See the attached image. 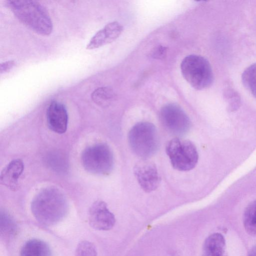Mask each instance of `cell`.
<instances>
[{
	"mask_svg": "<svg viewBox=\"0 0 256 256\" xmlns=\"http://www.w3.org/2000/svg\"><path fill=\"white\" fill-rule=\"evenodd\" d=\"M68 206L66 197L58 188L46 187L36 194L31 202V210L35 218L45 226L55 224L63 220Z\"/></svg>",
	"mask_w": 256,
	"mask_h": 256,
	"instance_id": "obj_1",
	"label": "cell"
},
{
	"mask_svg": "<svg viewBox=\"0 0 256 256\" xmlns=\"http://www.w3.org/2000/svg\"><path fill=\"white\" fill-rule=\"evenodd\" d=\"M7 4L16 17L24 25L42 36L50 34L53 24L47 10L35 0H10Z\"/></svg>",
	"mask_w": 256,
	"mask_h": 256,
	"instance_id": "obj_2",
	"label": "cell"
},
{
	"mask_svg": "<svg viewBox=\"0 0 256 256\" xmlns=\"http://www.w3.org/2000/svg\"><path fill=\"white\" fill-rule=\"evenodd\" d=\"M182 74L194 89L202 90L210 87L214 82V74L209 62L204 57L190 54L180 64Z\"/></svg>",
	"mask_w": 256,
	"mask_h": 256,
	"instance_id": "obj_3",
	"label": "cell"
},
{
	"mask_svg": "<svg viewBox=\"0 0 256 256\" xmlns=\"http://www.w3.org/2000/svg\"><path fill=\"white\" fill-rule=\"evenodd\" d=\"M128 139L132 150L141 158L150 157L158 150V134L155 126L150 122L137 123L130 129Z\"/></svg>",
	"mask_w": 256,
	"mask_h": 256,
	"instance_id": "obj_4",
	"label": "cell"
},
{
	"mask_svg": "<svg viewBox=\"0 0 256 256\" xmlns=\"http://www.w3.org/2000/svg\"><path fill=\"white\" fill-rule=\"evenodd\" d=\"M82 164L89 173L96 176H106L112 172L114 164V156L110 146L98 143L86 148L81 156Z\"/></svg>",
	"mask_w": 256,
	"mask_h": 256,
	"instance_id": "obj_5",
	"label": "cell"
},
{
	"mask_svg": "<svg viewBox=\"0 0 256 256\" xmlns=\"http://www.w3.org/2000/svg\"><path fill=\"white\" fill-rule=\"evenodd\" d=\"M166 152L172 167L179 171H188L196 165L198 154L194 144L190 141L176 138L170 140Z\"/></svg>",
	"mask_w": 256,
	"mask_h": 256,
	"instance_id": "obj_6",
	"label": "cell"
},
{
	"mask_svg": "<svg viewBox=\"0 0 256 256\" xmlns=\"http://www.w3.org/2000/svg\"><path fill=\"white\" fill-rule=\"evenodd\" d=\"M160 118L163 126L176 135L186 134L190 126V121L184 110L178 104H169L160 110Z\"/></svg>",
	"mask_w": 256,
	"mask_h": 256,
	"instance_id": "obj_7",
	"label": "cell"
},
{
	"mask_svg": "<svg viewBox=\"0 0 256 256\" xmlns=\"http://www.w3.org/2000/svg\"><path fill=\"white\" fill-rule=\"evenodd\" d=\"M134 172L139 185L144 192H152L158 186L160 178L154 163L141 160L135 165Z\"/></svg>",
	"mask_w": 256,
	"mask_h": 256,
	"instance_id": "obj_8",
	"label": "cell"
},
{
	"mask_svg": "<svg viewBox=\"0 0 256 256\" xmlns=\"http://www.w3.org/2000/svg\"><path fill=\"white\" fill-rule=\"evenodd\" d=\"M88 220L91 227L100 230H108L116 222L115 216L108 210L106 204L100 200L94 202L90 206Z\"/></svg>",
	"mask_w": 256,
	"mask_h": 256,
	"instance_id": "obj_9",
	"label": "cell"
},
{
	"mask_svg": "<svg viewBox=\"0 0 256 256\" xmlns=\"http://www.w3.org/2000/svg\"><path fill=\"white\" fill-rule=\"evenodd\" d=\"M48 126L53 132L62 134L67 130L68 114L65 106L61 102L52 101L46 111Z\"/></svg>",
	"mask_w": 256,
	"mask_h": 256,
	"instance_id": "obj_10",
	"label": "cell"
},
{
	"mask_svg": "<svg viewBox=\"0 0 256 256\" xmlns=\"http://www.w3.org/2000/svg\"><path fill=\"white\" fill-rule=\"evenodd\" d=\"M122 26L118 22L106 24L97 32L88 42L86 48L92 50L101 47L115 40L122 34Z\"/></svg>",
	"mask_w": 256,
	"mask_h": 256,
	"instance_id": "obj_11",
	"label": "cell"
},
{
	"mask_svg": "<svg viewBox=\"0 0 256 256\" xmlns=\"http://www.w3.org/2000/svg\"><path fill=\"white\" fill-rule=\"evenodd\" d=\"M24 169L23 161L20 158L10 162L2 170L0 182L2 184L12 190H17L18 180Z\"/></svg>",
	"mask_w": 256,
	"mask_h": 256,
	"instance_id": "obj_12",
	"label": "cell"
},
{
	"mask_svg": "<svg viewBox=\"0 0 256 256\" xmlns=\"http://www.w3.org/2000/svg\"><path fill=\"white\" fill-rule=\"evenodd\" d=\"M202 256H228L224 236L216 232L208 236L203 244Z\"/></svg>",
	"mask_w": 256,
	"mask_h": 256,
	"instance_id": "obj_13",
	"label": "cell"
},
{
	"mask_svg": "<svg viewBox=\"0 0 256 256\" xmlns=\"http://www.w3.org/2000/svg\"><path fill=\"white\" fill-rule=\"evenodd\" d=\"M20 256H52L49 245L41 240L34 238L28 240L20 250Z\"/></svg>",
	"mask_w": 256,
	"mask_h": 256,
	"instance_id": "obj_14",
	"label": "cell"
},
{
	"mask_svg": "<svg viewBox=\"0 0 256 256\" xmlns=\"http://www.w3.org/2000/svg\"><path fill=\"white\" fill-rule=\"evenodd\" d=\"M244 226L250 235L256 237V200L246 207L243 216Z\"/></svg>",
	"mask_w": 256,
	"mask_h": 256,
	"instance_id": "obj_15",
	"label": "cell"
},
{
	"mask_svg": "<svg viewBox=\"0 0 256 256\" xmlns=\"http://www.w3.org/2000/svg\"><path fill=\"white\" fill-rule=\"evenodd\" d=\"M114 97L111 89L107 87H101L96 89L92 94V100L98 105L104 107L110 104Z\"/></svg>",
	"mask_w": 256,
	"mask_h": 256,
	"instance_id": "obj_16",
	"label": "cell"
},
{
	"mask_svg": "<svg viewBox=\"0 0 256 256\" xmlns=\"http://www.w3.org/2000/svg\"><path fill=\"white\" fill-rule=\"evenodd\" d=\"M244 86L256 98V63L248 67L242 74Z\"/></svg>",
	"mask_w": 256,
	"mask_h": 256,
	"instance_id": "obj_17",
	"label": "cell"
},
{
	"mask_svg": "<svg viewBox=\"0 0 256 256\" xmlns=\"http://www.w3.org/2000/svg\"><path fill=\"white\" fill-rule=\"evenodd\" d=\"M16 226L11 216L7 212H0V232L2 234L10 236L16 232Z\"/></svg>",
	"mask_w": 256,
	"mask_h": 256,
	"instance_id": "obj_18",
	"label": "cell"
},
{
	"mask_svg": "<svg viewBox=\"0 0 256 256\" xmlns=\"http://www.w3.org/2000/svg\"><path fill=\"white\" fill-rule=\"evenodd\" d=\"M75 256H97L96 246L89 241H80L76 246Z\"/></svg>",
	"mask_w": 256,
	"mask_h": 256,
	"instance_id": "obj_19",
	"label": "cell"
},
{
	"mask_svg": "<svg viewBox=\"0 0 256 256\" xmlns=\"http://www.w3.org/2000/svg\"><path fill=\"white\" fill-rule=\"evenodd\" d=\"M15 66V62L14 60H8L0 64V74L6 72L11 70Z\"/></svg>",
	"mask_w": 256,
	"mask_h": 256,
	"instance_id": "obj_20",
	"label": "cell"
},
{
	"mask_svg": "<svg viewBox=\"0 0 256 256\" xmlns=\"http://www.w3.org/2000/svg\"><path fill=\"white\" fill-rule=\"evenodd\" d=\"M248 256H256V244L250 250Z\"/></svg>",
	"mask_w": 256,
	"mask_h": 256,
	"instance_id": "obj_21",
	"label": "cell"
}]
</instances>
